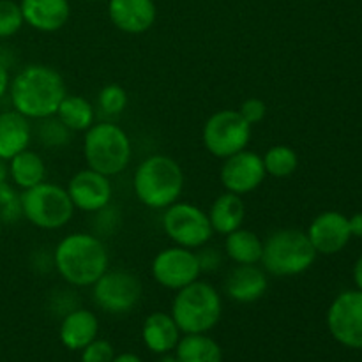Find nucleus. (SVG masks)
<instances>
[{
    "label": "nucleus",
    "instance_id": "obj_31",
    "mask_svg": "<svg viewBox=\"0 0 362 362\" xmlns=\"http://www.w3.org/2000/svg\"><path fill=\"white\" fill-rule=\"evenodd\" d=\"M122 225V214L112 204L92 212V233L101 239L113 235Z\"/></svg>",
    "mask_w": 362,
    "mask_h": 362
},
{
    "label": "nucleus",
    "instance_id": "obj_43",
    "mask_svg": "<svg viewBox=\"0 0 362 362\" xmlns=\"http://www.w3.org/2000/svg\"><path fill=\"white\" fill-rule=\"evenodd\" d=\"M2 226H4V223H2V219H0V233H2Z\"/></svg>",
    "mask_w": 362,
    "mask_h": 362
},
{
    "label": "nucleus",
    "instance_id": "obj_41",
    "mask_svg": "<svg viewBox=\"0 0 362 362\" xmlns=\"http://www.w3.org/2000/svg\"><path fill=\"white\" fill-rule=\"evenodd\" d=\"M158 362H179V359H177V356H172V354H163Z\"/></svg>",
    "mask_w": 362,
    "mask_h": 362
},
{
    "label": "nucleus",
    "instance_id": "obj_24",
    "mask_svg": "<svg viewBox=\"0 0 362 362\" xmlns=\"http://www.w3.org/2000/svg\"><path fill=\"white\" fill-rule=\"evenodd\" d=\"M7 168H9L11 182L21 191L30 189L46 180L45 159L30 148H25L20 154L11 158L7 161Z\"/></svg>",
    "mask_w": 362,
    "mask_h": 362
},
{
    "label": "nucleus",
    "instance_id": "obj_42",
    "mask_svg": "<svg viewBox=\"0 0 362 362\" xmlns=\"http://www.w3.org/2000/svg\"><path fill=\"white\" fill-rule=\"evenodd\" d=\"M87 2H108V0H87Z\"/></svg>",
    "mask_w": 362,
    "mask_h": 362
},
{
    "label": "nucleus",
    "instance_id": "obj_35",
    "mask_svg": "<svg viewBox=\"0 0 362 362\" xmlns=\"http://www.w3.org/2000/svg\"><path fill=\"white\" fill-rule=\"evenodd\" d=\"M197 257H198V264H200V271L202 274H207V272H216L221 269L223 265V253L219 247L214 246H205L198 247L197 250Z\"/></svg>",
    "mask_w": 362,
    "mask_h": 362
},
{
    "label": "nucleus",
    "instance_id": "obj_18",
    "mask_svg": "<svg viewBox=\"0 0 362 362\" xmlns=\"http://www.w3.org/2000/svg\"><path fill=\"white\" fill-rule=\"evenodd\" d=\"M20 7L25 25L45 34L64 28L71 18L69 0H20Z\"/></svg>",
    "mask_w": 362,
    "mask_h": 362
},
{
    "label": "nucleus",
    "instance_id": "obj_3",
    "mask_svg": "<svg viewBox=\"0 0 362 362\" xmlns=\"http://www.w3.org/2000/svg\"><path fill=\"white\" fill-rule=\"evenodd\" d=\"M182 166L165 154H152L134 170L133 189L138 202L152 211H165L184 191Z\"/></svg>",
    "mask_w": 362,
    "mask_h": 362
},
{
    "label": "nucleus",
    "instance_id": "obj_2",
    "mask_svg": "<svg viewBox=\"0 0 362 362\" xmlns=\"http://www.w3.org/2000/svg\"><path fill=\"white\" fill-rule=\"evenodd\" d=\"M66 94L62 74L46 64L25 66L16 76H13L9 87L13 110L28 120H41L55 115Z\"/></svg>",
    "mask_w": 362,
    "mask_h": 362
},
{
    "label": "nucleus",
    "instance_id": "obj_11",
    "mask_svg": "<svg viewBox=\"0 0 362 362\" xmlns=\"http://www.w3.org/2000/svg\"><path fill=\"white\" fill-rule=\"evenodd\" d=\"M151 274L159 286L172 292L191 285L202 276L197 251L175 244L165 247L152 258Z\"/></svg>",
    "mask_w": 362,
    "mask_h": 362
},
{
    "label": "nucleus",
    "instance_id": "obj_1",
    "mask_svg": "<svg viewBox=\"0 0 362 362\" xmlns=\"http://www.w3.org/2000/svg\"><path fill=\"white\" fill-rule=\"evenodd\" d=\"M53 264L67 285L87 288L110 269V253L101 237L92 232H73L55 246Z\"/></svg>",
    "mask_w": 362,
    "mask_h": 362
},
{
    "label": "nucleus",
    "instance_id": "obj_37",
    "mask_svg": "<svg viewBox=\"0 0 362 362\" xmlns=\"http://www.w3.org/2000/svg\"><path fill=\"white\" fill-rule=\"evenodd\" d=\"M349 226H350V233H352V237L362 239V212H357V214L350 216Z\"/></svg>",
    "mask_w": 362,
    "mask_h": 362
},
{
    "label": "nucleus",
    "instance_id": "obj_12",
    "mask_svg": "<svg viewBox=\"0 0 362 362\" xmlns=\"http://www.w3.org/2000/svg\"><path fill=\"white\" fill-rule=\"evenodd\" d=\"M327 329L332 338L350 350H362V292L338 293L327 310Z\"/></svg>",
    "mask_w": 362,
    "mask_h": 362
},
{
    "label": "nucleus",
    "instance_id": "obj_21",
    "mask_svg": "<svg viewBox=\"0 0 362 362\" xmlns=\"http://www.w3.org/2000/svg\"><path fill=\"white\" fill-rule=\"evenodd\" d=\"M32 141L30 120L16 110L0 112V158L9 161Z\"/></svg>",
    "mask_w": 362,
    "mask_h": 362
},
{
    "label": "nucleus",
    "instance_id": "obj_29",
    "mask_svg": "<svg viewBox=\"0 0 362 362\" xmlns=\"http://www.w3.org/2000/svg\"><path fill=\"white\" fill-rule=\"evenodd\" d=\"M21 218H23L21 193H18L14 184H9V180H6L0 184V219L4 225H14Z\"/></svg>",
    "mask_w": 362,
    "mask_h": 362
},
{
    "label": "nucleus",
    "instance_id": "obj_10",
    "mask_svg": "<svg viewBox=\"0 0 362 362\" xmlns=\"http://www.w3.org/2000/svg\"><path fill=\"white\" fill-rule=\"evenodd\" d=\"M90 288L95 306L110 315L129 313L144 296L140 278L122 269H108Z\"/></svg>",
    "mask_w": 362,
    "mask_h": 362
},
{
    "label": "nucleus",
    "instance_id": "obj_34",
    "mask_svg": "<svg viewBox=\"0 0 362 362\" xmlns=\"http://www.w3.org/2000/svg\"><path fill=\"white\" fill-rule=\"evenodd\" d=\"M237 112L253 127L257 124L264 122V119L267 117V105L260 98H247L246 101H243V105H240V108Z\"/></svg>",
    "mask_w": 362,
    "mask_h": 362
},
{
    "label": "nucleus",
    "instance_id": "obj_16",
    "mask_svg": "<svg viewBox=\"0 0 362 362\" xmlns=\"http://www.w3.org/2000/svg\"><path fill=\"white\" fill-rule=\"evenodd\" d=\"M108 16L120 32L138 35L154 27L158 7L154 0H108Z\"/></svg>",
    "mask_w": 362,
    "mask_h": 362
},
{
    "label": "nucleus",
    "instance_id": "obj_39",
    "mask_svg": "<svg viewBox=\"0 0 362 362\" xmlns=\"http://www.w3.org/2000/svg\"><path fill=\"white\" fill-rule=\"evenodd\" d=\"M112 362H144V361H141V357H138L136 354L124 352V354H119V356L115 354V357H113Z\"/></svg>",
    "mask_w": 362,
    "mask_h": 362
},
{
    "label": "nucleus",
    "instance_id": "obj_19",
    "mask_svg": "<svg viewBox=\"0 0 362 362\" xmlns=\"http://www.w3.org/2000/svg\"><path fill=\"white\" fill-rule=\"evenodd\" d=\"M99 334V320L94 311L87 308H74L62 317L59 339L67 350L80 352Z\"/></svg>",
    "mask_w": 362,
    "mask_h": 362
},
{
    "label": "nucleus",
    "instance_id": "obj_28",
    "mask_svg": "<svg viewBox=\"0 0 362 362\" xmlns=\"http://www.w3.org/2000/svg\"><path fill=\"white\" fill-rule=\"evenodd\" d=\"M37 138L41 141L42 147L46 148H62L67 144H71V136L73 131L67 129L57 115L46 117V119L37 120Z\"/></svg>",
    "mask_w": 362,
    "mask_h": 362
},
{
    "label": "nucleus",
    "instance_id": "obj_38",
    "mask_svg": "<svg viewBox=\"0 0 362 362\" xmlns=\"http://www.w3.org/2000/svg\"><path fill=\"white\" fill-rule=\"evenodd\" d=\"M354 283H356L357 290L362 292V255L357 258L356 265H354Z\"/></svg>",
    "mask_w": 362,
    "mask_h": 362
},
{
    "label": "nucleus",
    "instance_id": "obj_14",
    "mask_svg": "<svg viewBox=\"0 0 362 362\" xmlns=\"http://www.w3.org/2000/svg\"><path fill=\"white\" fill-rule=\"evenodd\" d=\"M66 189L74 209L87 214H92L112 204V180L95 170L83 168L76 172L69 179Z\"/></svg>",
    "mask_w": 362,
    "mask_h": 362
},
{
    "label": "nucleus",
    "instance_id": "obj_9",
    "mask_svg": "<svg viewBox=\"0 0 362 362\" xmlns=\"http://www.w3.org/2000/svg\"><path fill=\"white\" fill-rule=\"evenodd\" d=\"M163 230L175 246L197 251L211 243L214 230L207 211L191 202H175L163 211Z\"/></svg>",
    "mask_w": 362,
    "mask_h": 362
},
{
    "label": "nucleus",
    "instance_id": "obj_32",
    "mask_svg": "<svg viewBox=\"0 0 362 362\" xmlns=\"http://www.w3.org/2000/svg\"><path fill=\"white\" fill-rule=\"evenodd\" d=\"M25 25L20 2L0 0V39H9L16 35Z\"/></svg>",
    "mask_w": 362,
    "mask_h": 362
},
{
    "label": "nucleus",
    "instance_id": "obj_6",
    "mask_svg": "<svg viewBox=\"0 0 362 362\" xmlns=\"http://www.w3.org/2000/svg\"><path fill=\"white\" fill-rule=\"evenodd\" d=\"M317 257L306 232L281 228L269 233L264 240L260 265L267 274L276 278H293L310 271Z\"/></svg>",
    "mask_w": 362,
    "mask_h": 362
},
{
    "label": "nucleus",
    "instance_id": "obj_33",
    "mask_svg": "<svg viewBox=\"0 0 362 362\" xmlns=\"http://www.w3.org/2000/svg\"><path fill=\"white\" fill-rule=\"evenodd\" d=\"M80 362H112L115 357V350L108 339L95 338L94 341L88 343L83 350H80Z\"/></svg>",
    "mask_w": 362,
    "mask_h": 362
},
{
    "label": "nucleus",
    "instance_id": "obj_40",
    "mask_svg": "<svg viewBox=\"0 0 362 362\" xmlns=\"http://www.w3.org/2000/svg\"><path fill=\"white\" fill-rule=\"evenodd\" d=\"M9 180V168H7V161L6 159L0 158V184Z\"/></svg>",
    "mask_w": 362,
    "mask_h": 362
},
{
    "label": "nucleus",
    "instance_id": "obj_27",
    "mask_svg": "<svg viewBox=\"0 0 362 362\" xmlns=\"http://www.w3.org/2000/svg\"><path fill=\"white\" fill-rule=\"evenodd\" d=\"M267 177L288 179L299 168V156L290 145H272L262 156Z\"/></svg>",
    "mask_w": 362,
    "mask_h": 362
},
{
    "label": "nucleus",
    "instance_id": "obj_13",
    "mask_svg": "<svg viewBox=\"0 0 362 362\" xmlns=\"http://www.w3.org/2000/svg\"><path fill=\"white\" fill-rule=\"evenodd\" d=\"M265 179H267V173H265L264 159L250 148H244L223 159L221 170H219L223 189L239 194V197L257 191L265 182Z\"/></svg>",
    "mask_w": 362,
    "mask_h": 362
},
{
    "label": "nucleus",
    "instance_id": "obj_36",
    "mask_svg": "<svg viewBox=\"0 0 362 362\" xmlns=\"http://www.w3.org/2000/svg\"><path fill=\"white\" fill-rule=\"evenodd\" d=\"M11 73H9V66H6L4 62H0V99L4 95L9 94V87H11Z\"/></svg>",
    "mask_w": 362,
    "mask_h": 362
},
{
    "label": "nucleus",
    "instance_id": "obj_30",
    "mask_svg": "<svg viewBox=\"0 0 362 362\" xmlns=\"http://www.w3.org/2000/svg\"><path fill=\"white\" fill-rule=\"evenodd\" d=\"M127 92L119 83H110L99 90L98 94V108L101 113L108 117H119L127 108Z\"/></svg>",
    "mask_w": 362,
    "mask_h": 362
},
{
    "label": "nucleus",
    "instance_id": "obj_22",
    "mask_svg": "<svg viewBox=\"0 0 362 362\" xmlns=\"http://www.w3.org/2000/svg\"><path fill=\"white\" fill-rule=\"evenodd\" d=\"M207 216L214 233L228 235L233 230L240 228L244 225L246 205H244L243 197L225 191V193L216 197L211 209L207 211Z\"/></svg>",
    "mask_w": 362,
    "mask_h": 362
},
{
    "label": "nucleus",
    "instance_id": "obj_5",
    "mask_svg": "<svg viewBox=\"0 0 362 362\" xmlns=\"http://www.w3.org/2000/svg\"><path fill=\"white\" fill-rule=\"evenodd\" d=\"M133 144L129 134L119 124L103 120L94 122L83 136V159L87 168L106 177H115L129 166Z\"/></svg>",
    "mask_w": 362,
    "mask_h": 362
},
{
    "label": "nucleus",
    "instance_id": "obj_20",
    "mask_svg": "<svg viewBox=\"0 0 362 362\" xmlns=\"http://www.w3.org/2000/svg\"><path fill=\"white\" fill-rule=\"evenodd\" d=\"M180 332L179 325L175 324L173 317L165 311H154L148 315L141 325V339L147 350L152 354H172L179 343Z\"/></svg>",
    "mask_w": 362,
    "mask_h": 362
},
{
    "label": "nucleus",
    "instance_id": "obj_7",
    "mask_svg": "<svg viewBox=\"0 0 362 362\" xmlns=\"http://www.w3.org/2000/svg\"><path fill=\"white\" fill-rule=\"evenodd\" d=\"M21 209L32 226L46 232L64 228L76 211L66 187L46 180L21 191Z\"/></svg>",
    "mask_w": 362,
    "mask_h": 362
},
{
    "label": "nucleus",
    "instance_id": "obj_8",
    "mask_svg": "<svg viewBox=\"0 0 362 362\" xmlns=\"http://www.w3.org/2000/svg\"><path fill=\"white\" fill-rule=\"evenodd\" d=\"M253 127L240 117L237 110L226 108L212 113L202 129L205 151L218 159H226L247 148Z\"/></svg>",
    "mask_w": 362,
    "mask_h": 362
},
{
    "label": "nucleus",
    "instance_id": "obj_26",
    "mask_svg": "<svg viewBox=\"0 0 362 362\" xmlns=\"http://www.w3.org/2000/svg\"><path fill=\"white\" fill-rule=\"evenodd\" d=\"M173 352L179 362H223V349L209 332L182 334Z\"/></svg>",
    "mask_w": 362,
    "mask_h": 362
},
{
    "label": "nucleus",
    "instance_id": "obj_15",
    "mask_svg": "<svg viewBox=\"0 0 362 362\" xmlns=\"http://www.w3.org/2000/svg\"><path fill=\"white\" fill-rule=\"evenodd\" d=\"M306 235L317 255L325 257L338 255L352 239L349 218L338 211H325L318 214L308 226Z\"/></svg>",
    "mask_w": 362,
    "mask_h": 362
},
{
    "label": "nucleus",
    "instance_id": "obj_23",
    "mask_svg": "<svg viewBox=\"0 0 362 362\" xmlns=\"http://www.w3.org/2000/svg\"><path fill=\"white\" fill-rule=\"evenodd\" d=\"M223 251H225L226 258L235 265H260L264 239L253 230L240 226V228L225 235Z\"/></svg>",
    "mask_w": 362,
    "mask_h": 362
},
{
    "label": "nucleus",
    "instance_id": "obj_17",
    "mask_svg": "<svg viewBox=\"0 0 362 362\" xmlns=\"http://www.w3.org/2000/svg\"><path fill=\"white\" fill-rule=\"evenodd\" d=\"M267 288V272L262 265H235L225 279L226 297L239 304L257 303L265 296Z\"/></svg>",
    "mask_w": 362,
    "mask_h": 362
},
{
    "label": "nucleus",
    "instance_id": "obj_25",
    "mask_svg": "<svg viewBox=\"0 0 362 362\" xmlns=\"http://www.w3.org/2000/svg\"><path fill=\"white\" fill-rule=\"evenodd\" d=\"M57 119L73 133H85L95 122V108L87 98L66 94L57 110Z\"/></svg>",
    "mask_w": 362,
    "mask_h": 362
},
{
    "label": "nucleus",
    "instance_id": "obj_4",
    "mask_svg": "<svg viewBox=\"0 0 362 362\" xmlns=\"http://www.w3.org/2000/svg\"><path fill=\"white\" fill-rule=\"evenodd\" d=\"M170 315L182 334L211 332L223 317L221 293L209 281L197 279L177 290Z\"/></svg>",
    "mask_w": 362,
    "mask_h": 362
}]
</instances>
